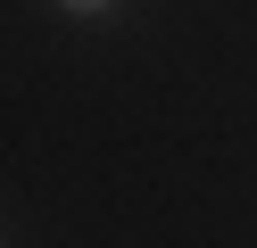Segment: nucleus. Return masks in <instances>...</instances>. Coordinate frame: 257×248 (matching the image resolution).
Here are the masks:
<instances>
[{"label": "nucleus", "instance_id": "f257e3e1", "mask_svg": "<svg viewBox=\"0 0 257 248\" xmlns=\"http://www.w3.org/2000/svg\"><path fill=\"white\" fill-rule=\"evenodd\" d=\"M67 17H100V9H116V0H58Z\"/></svg>", "mask_w": 257, "mask_h": 248}]
</instances>
